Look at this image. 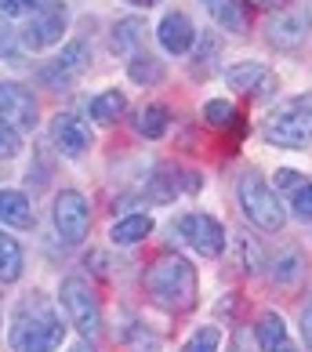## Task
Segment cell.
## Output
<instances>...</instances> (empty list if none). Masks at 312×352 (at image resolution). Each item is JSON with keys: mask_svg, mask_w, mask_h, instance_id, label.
I'll list each match as a JSON object with an SVG mask.
<instances>
[{"mask_svg": "<svg viewBox=\"0 0 312 352\" xmlns=\"http://www.w3.org/2000/svg\"><path fill=\"white\" fill-rule=\"evenodd\" d=\"M66 338V323L58 320V312L51 309L41 294H25L15 316H11L8 342L15 352H55Z\"/></svg>", "mask_w": 312, "mask_h": 352, "instance_id": "obj_1", "label": "cell"}, {"mask_svg": "<svg viewBox=\"0 0 312 352\" xmlns=\"http://www.w3.org/2000/svg\"><path fill=\"white\" fill-rule=\"evenodd\" d=\"M146 291L160 309L186 312L197 305V269L178 254H164L146 272Z\"/></svg>", "mask_w": 312, "mask_h": 352, "instance_id": "obj_2", "label": "cell"}, {"mask_svg": "<svg viewBox=\"0 0 312 352\" xmlns=\"http://www.w3.org/2000/svg\"><path fill=\"white\" fill-rule=\"evenodd\" d=\"M262 135L276 149H309L312 146V91L294 95L272 109L262 124Z\"/></svg>", "mask_w": 312, "mask_h": 352, "instance_id": "obj_3", "label": "cell"}, {"mask_svg": "<svg viewBox=\"0 0 312 352\" xmlns=\"http://www.w3.org/2000/svg\"><path fill=\"white\" fill-rule=\"evenodd\" d=\"M240 204H243V214L262 232H280L283 221H287V207L280 204L276 189L258 175H247L240 182Z\"/></svg>", "mask_w": 312, "mask_h": 352, "instance_id": "obj_4", "label": "cell"}, {"mask_svg": "<svg viewBox=\"0 0 312 352\" xmlns=\"http://www.w3.org/2000/svg\"><path fill=\"white\" fill-rule=\"evenodd\" d=\"M62 309H66V316L76 331L84 338H95L102 331V312H98V302H95V291L87 287V280L80 276H66L62 280Z\"/></svg>", "mask_w": 312, "mask_h": 352, "instance_id": "obj_5", "label": "cell"}, {"mask_svg": "<svg viewBox=\"0 0 312 352\" xmlns=\"http://www.w3.org/2000/svg\"><path fill=\"white\" fill-rule=\"evenodd\" d=\"M55 229L66 247H76L87 240V229H91V207L84 200V192L76 189H62L55 197Z\"/></svg>", "mask_w": 312, "mask_h": 352, "instance_id": "obj_6", "label": "cell"}, {"mask_svg": "<svg viewBox=\"0 0 312 352\" xmlns=\"http://www.w3.org/2000/svg\"><path fill=\"white\" fill-rule=\"evenodd\" d=\"M66 22H69L66 4H62V0H44V4L30 15V25H25V33H22V44L30 51L58 44L62 33H66Z\"/></svg>", "mask_w": 312, "mask_h": 352, "instance_id": "obj_7", "label": "cell"}, {"mask_svg": "<svg viewBox=\"0 0 312 352\" xmlns=\"http://www.w3.org/2000/svg\"><path fill=\"white\" fill-rule=\"evenodd\" d=\"M175 229L186 236V243L192 247V251H200L207 258H218L225 251V229H222V221L211 218V214H197V211L181 214Z\"/></svg>", "mask_w": 312, "mask_h": 352, "instance_id": "obj_8", "label": "cell"}, {"mask_svg": "<svg viewBox=\"0 0 312 352\" xmlns=\"http://www.w3.org/2000/svg\"><path fill=\"white\" fill-rule=\"evenodd\" d=\"M87 62H91V51H87V44H84V41H73V44L62 47V55H58V58L44 62L36 76H41V84L55 87V91H62V87H69V84L76 80V76H80V73L87 69Z\"/></svg>", "mask_w": 312, "mask_h": 352, "instance_id": "obj_9", "label": "cell"}, {"mask_svg": "<svg viewBox=\"0 0 312 352\" xmlns=\"http://www.w3.org/2000/svg\"><path fill=\"white\" fill-rule=\"evenodd\" d=\"M0 124L15 127V131H33L36 124L33 91H25L22 84H11V80L0 84Z\"/></svg>", "mask_w": 312, "mask_h": 352, "instance_id": "obj_10", "label": "cell"}, {"mask_svg": "<svg viewBox=\"0 0 312 352\" xmlns=\"http://www.w3.org/2000/svg\"><path fill=\"white\" fill-rule=\"evenodd\" d=\"M51 142L58 146V153L66 156H84L91 149V127L73 113H58L51 120Z\"/></svg>", "mask_w": 312, "mask_h": 352, "instance_id": "obj_11", "label": "cell"}, {"mask_svg": "<svg viewBox=\"0 0 312 352\" xmlns=\"http://www.w3.org/2000/svg\"><path fill=\"white\" fill-rule=\"evenodd\" d=\"M156 36H160V47L167 55H186V51H192V44H197V30H192L186 11L164 15L160 25H156Z\"/></svg>", "mask_w": 312, "mask_h": 352, "instance_id": "obj_12", "label": "cell"}, {"mask_svg": "<svg viewBox=\"0 0 312 352\" xmlns=\"http://www.w3.org/2000/svg\"><path fill=\"white\" fill-rule=\"evenodd\" d=\"M269 44L272 47H283V51H291V47H298L305 41V19H302V11H294V8H287V11H276V15L269 19Z\"/></svg>", "mask_w": 312, "mask_h": 352, "instance_id": "obj_13", "label": "cell"}, {"mask_svg": "<svg viewBox=\"0 0 312 352\" xmlns=\"http://www.w3.org/2000/svg\"><path fill=\"white\" fill-rule=\"evenodd\" d=\"M0 221L11 229H33L36 226V214H33L30 200H25V192H19V189L0 192Z\"/></svg>", "mask_w": 312, "mask_h": 352, "instance_id": "obj_14", "label": "cell"}, {"mask_svg": "<svg viewBox=\"0 0 312 352\" xmlns=\"http://www.w3.org/2000/svg\"><path fill=\"white\" fill-rule=\"evenodd\" d=\"M203 11L211 15L225 33H243L247 30V11L243 0H203Z\"/></svg>", "mask_w": 312, "mask_h": 352, "instance_id": "obj_15", "label": "cell"}, {"mask_svg": "<svg viewBox=\"0 0 312 352\" xmlns=\"http://www.w3.org/2000/svg\"><path fill=\"white\" fill-rule=\"evenodd\" d=\"M146 192H149V200H156V204H171L181 192V171L171 167V164L156 167L153 178H149V186H146Z\"/></svg>", "mask_w": 312, "mask_h": 352, "instance_id": "obj_16", "label": "cell"}, {"mask_svg": "<svg viewBox=\"0 0 312 352\" xmlns=\"http://www.w3.org/2000/svg\"><path fill=\"white\" fill-rule=\"evenodd\" d=\"M149 232H153V218L149 214H127V218H120L109 229V240L116 247H131V243H142Z\"/></svg>", "mask_w": 312, "mask_h": 352, "instance_id": "obj_17", "label": "cell"}, {"mask_svg": "<svg viewBox=\"0 0 312 352\" xmlns=\"http://www.w3.org/2000/svg\"><path fill=\"white\" fill-rule=\"evenodd\" d=\"M269 76V69H265V62H254V58H243V62H236V66H229V73H225V84L232 87V91H258V84H262Z\"/></svg>", "mask_w": 312, "mask_h": 352, "instance_id": "obj_18", "label": "cell"}, {"mask_svg": "<svg viewBox=\"0 0 312 352\" xmlns=\"http://www.w3.org/2000/svg\"><path fill=\"white\" fill-rule=\"evenodd\" d=\"M167 127H171V113H167V106H160V102H146V106L135 113V131L146 135V138H160Z\"/></svg>", "mask_w": 312, "mask_h": 352, "instance_id": "obj_19", "label": "cell"}, {"mask_svg": "<svg viewBox=\"0 0 312 352\" xmlns=\"http://www.w3.org/2000/svg\"><path fill=\"white\" fill-rule=\"evenodd\" d=\"M146 22L138 19H124L113 25V51H120V55H138L142 51V41H146Z\"/></svg>", "mask_w": 312, "mask_h": 352, "instance_id": "obj_20", "label": "cell"}, {"mask_svg": "<svg viewBox=\"0 0 312 352\" xmlns=\"http://www.w3.org/2000/svg\"><path fill=\"white\" fill-rule=\"evenodd\" d=\"M91 116H95L98 124H113V120H120L124 116V109H127V98H124V91H116V87H109V91H102V95H95L91 98Z\"/></svg>", "mask_w": 312, "mask_h": 352, "instance_id": "obj_21", "label": "cell"}, {"mask_svg": "<svg viewBox=\"0 0 312 352\" xmlns=\"http://www.w3.org/2000/svg\"><path fill=\"white\" fill-rule=\"evenodd\" d=\"M254 338H258V345H262V352H272L276 345L287 342V323H283L280 312H262V320H258V327H254Z\"/></svg>", "mask_w": 312, "mask_h": 352, "instance_id": "obj_22", "label": "cell"}, {"mask_svg": "<svg viewBox=\"0 0 312 352\" xmlns=\"http://www.w3.org/2000/svg\"><path fill=\"white\" fill-rule=\"evenodd\" d=\"M127 73H131V80L149 87V84H160L164 80V62L156 55H146V51H138V55H131V62H127Z\"/></svg>", "mask_w": 312, "mask_h": 352, "instance_id": "obj_23", "label": "cell"}, {"mask_svg": "<svg viewBox=\"0 0 312 352\" xmlns=\"http://www.w3.org/2000/svg\"><path fill=\"white\" fill-rule=\"evenodd\" d=\"M22 276V247L15 236L0 232V283H11Z\"/></svg>", "mask_w": 312, "mask_h": 352, "instance_id": "obj_24", "label": "cell"}, {"mask_svg": "<svg viewBox=\"0 0 312 352\" xmlns=\"http://www.w3.org/2000/svg\"><path fill=\"white\" fill-rule=\"evenodd\" d=\"M218 51H222L218 36H211V33L197 36V55H192V76H197V80H203V76H211V73H214Z\"/></svg>", "mask_w": 312, "mask_h": 352, "instance_id": "obj_25", "label": "cell"}, {"mask_svg": "<svg viewBox=\"0 0 312 352\" xmlns=\"http://www.w3.org/2000/svg\"><path fill=\"white\" fill-rule=\"evenodd\" d=\"M236 258H240L236 265H243V272H258V269L265 265L262 247H258L254 236H247V232H236Z\"/></svg>", "mask_w": 312, "mask_h": 352, "instance_id": "obj_26", "label": "cell"}, {"mask_svg": "<svg viewBox=\"0 0 312 352\" xmlns=\"http://www.w3.org/2000/svg\"><path fill=\"white\" fill-rule=\"evenodd\" d=\"M203 120L214 124V127H229V124H236V106L225 98H211L203 106Z\"/></svg>", "mask_w": 312, "mask_h": 352, "instance_id": "obj_27", "label": "cell"}, {"mask_svg": "<svg viewBox=\"0 0 312 352\" xmlns=\"http://www.w3.org/2000/svg\"><path fill=\"white\" fill-rule=\"evenodd\" d=\"M218 345H222V331L218 327H200L178 352H218Z\"/></svg>", "mask_w": 312, "mask_h": 352, "instance_id": "obj_28", "label": "cell"}, {"mask_svg": "<svg viewBox=\"0 0 312 352\" xmlns=\"http://www.w3.org/2000/svg\"><path fill=\"white\" fill-rule=\"evenodd\" d=\"M291 211H294V218L312 221V182H302V186L291 192Z\"/></svg>", "mask_w": 312, "mask_h": 352, "instance_id": "obj_29", "label": "cell"}, {"mask_svg": "<svg viewBox=\"0 0 312 352\" xmlns=\"http://www.w3.org/2000/svg\"><path fill=\"white\" fill-rule=\"evenodd\" d=\"M0 58H8L11 66H19V62H22L19 36H15V30H11V25H4V22H0Z\"/></svg>", "mask_w": 312, "mask_h": 352, "instance_id": "obj_30", "label": "cell"}, {"mask_svg": "<svg viewBox=\"0 0 312 352\" xmlns=\"http://www.w3.org/2000/svg\"><path fill=\"white\" fill-rule=\"evenodd\" d=\"M272 276H276L280 283L298 280V276H302V254H298V251L291 254V251H287V254H283L280 262H276V269H272Z\"/></svg>", "mask_w": 312, "mask_h": 352, "instance_id": "obj_31", "label": "cell"}, {"mask_svg": "<svg viewBox=\"0 0 312 352\" xmlns=\"http://www.w3.org/2000/svg\"><path fill=\"white\" fill-rule=\"evenodd\" d=\"M22 149V138L15 127H8V124H0V160H11V156H19Z\"/></svg>", "mask_w": 312, "mask_h": 352, "instance_id": "obj_32", "label": "cell"}, {"mask_svg": "<svg viewBox=\"0 0 312 352\" xmlns=\"http://www.w3.org/2000/svg\"><path fill=\"white\" fill-rule=\"evenodd\" d=\"M302 182H309L302 171H291V167H280V171H276V186H280L283 192H287V197H291V192H294L298 186H302Z\"/></svg>", "mask_w": 312, "mask_h": 352, "instance_id": "obj_33", "label": "cell"}, {"mask_svg": "<svg viewBox=\"0 0 312 352\" xmlns=\"http://www.w3.org/2000/svg\"><path fill=\"white\" fill-rule=\"evenodd\" d=\"M41 4H36V0H0V11H4V15H25V11H36Z\"/></svg>", "mask_w": 312, "mask_h": 352, "instance_id": "obj_34", "label": "cell"}, {"mask_svg": "<svg viewBox=\"0 0 312 352\" xmlns=\"http://www.w3.org/2000/svg\"><path fill=\"white\" fill-rule=\"evenodd\" d=\"M302 338H305V345H309V352H312V305L302 312Z\"/></svg>", "mask_w": 312, "mask_h": 352, "instance_id": "obj_35", "label": "cell"}, {"mask_svg": "<svg viewBox=\"0 0 312 352\" xmlns=\"http://www.w3.org/2000/svg\"><path fill=\"white\" fill-rule=\"evenodd\" d=\"M247 4H254V8H276L280 0H247Z\"/></svg>", "mask_w": 312, "mask_h": 352, "instance_id": "obj_36", "label": "cell"}, {"mask_svg": "<svg viewBox=\"0 0 312 352\" xmlns=\"http://www.w3.org/2000/svg\"><path fill=\"white\" fill-rule=\"evenodd\" d=\"M124 4H135V8H153V4H160V0H124Z\"/></svg>", "mask_w": 312, "mask_h": 352, "instance_id": "obj_37", "label": "cell"}, {"mask_svg": "<svg viewBox=\"0 0 312 352\" xmlns=\"http://www.w3.org/2000/svg\"><path fill=\"white\" fill-rule=\"evenodd\" d=\"M272 352H298V349L291 345V338H287V342H283V345H276V349H272Z\"/></svg>", "mask_w": 312, "mask_h": 352, "instance_id": "obj_38", "label": "cell"}, {"mask_svg": "<svg viewBox=\"0 0 312 352\" xmlns=\"http://www.w3.org/2000/svg\"><path fill=\"white\" fill-rule=\"evenodd\" d=\"M69 352H95V349H91V345H87V342H80V345H73V349H69Z\"/></svg>", "mask_w": 312, "mask_h": 352, "instance_id": "obj_39", "label": "cell"}]
</instances>
